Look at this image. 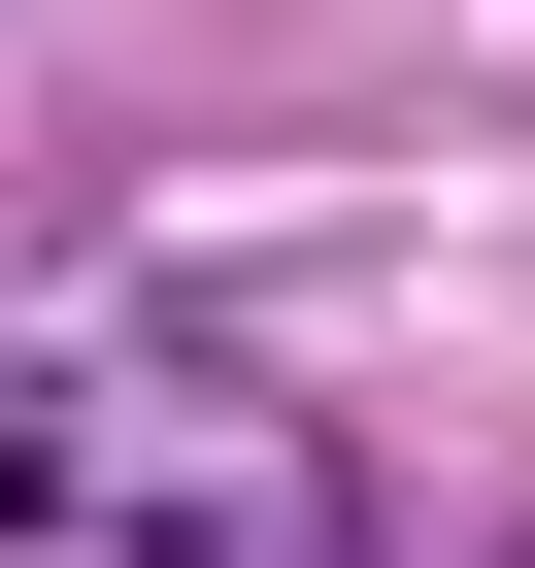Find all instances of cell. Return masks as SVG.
Returning a JSON list of instances; mask_svg holds the SVG:
<instances>
[{"label":"cell","mask_w":535,"mask_h":568,"mask_svg":"<svg viewBox=\"0 0 535 568\" xmlns=\"http://www.w3.org/2000/svg\"><path fill=\"white\" fill-rule=\"evenodd\" d=\"M0 568H402L335 402L234 368L201 302H34L0 335Z\"/></svg>","instance_id":"cell-1"}]
</instances>
